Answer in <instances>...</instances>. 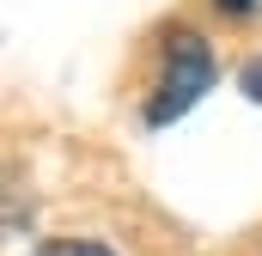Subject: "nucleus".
Segmentation results:
<instances>
[{
  "mask_svg": "<svg viewBox=\"0 0 262 256\" xmlns=\"http://www.w3.org/2000/svg\"><path fill=\"white\" fill-rule=\"evenodd\" d=\"M37 256H116V250H104V244H85V238H67V244H43Z\"/></svg>",
  "mask_w": 262,
  "mask_h": 256,
  "instance_id": "nucleus-2",
  "label": "nucleus"
},
{
  "mask_svg": "<svg viewBox=\"0 0 262 256\" xmlns=\"http://www.w3.org/2000/svg\"><path fill=\"white\" fill-rule=\"evenodd\" d=\"M213 86V49L189 37V31H171V43H165V73H159V86H152V98H146V122H177L183 110H195L201 92Z\"/></svg>",
  "mask_w": 262,
  "mask_h": 256,
  "instance_id": "nucleus-1",
  "label": "nucleus"
},
{
  "mask_svg": "<svg viewBox=\"0 0 262 256\" xmlns=\"http://www.w3.org/2000/svg\"><path fill=\"white\" fill-rule=\"evenodd\" d=\"M244 98H256V104H262V55L244 67Z\"/></svg>",
  "mask_w": 262,
  "mask_h": 256,
  "instance_id": "nucleus-3",
  "label": "nucleus"
}]
</instances>
